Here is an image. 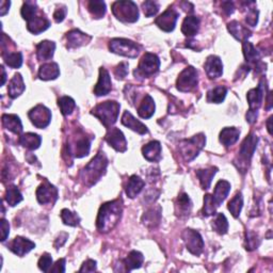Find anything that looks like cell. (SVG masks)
<instances>
[{
    "instance_id": "61",
    "label": "cell",
    "mask_w": 273,
    "mask_h": 273,
    "mask_svg": "<svg viewBox=\"0 0 273 273\" xmlns=\"http://www.w3.org/2000/svg\"><path fill=\"white\" fill-rule=\"evenodd\" d=\"M10 5H11L10 1H5V0L0 1V15H1V16H3V15H5V13L9 11Z\"/></svg>"
},
{
    "instance_id": "2",
    "label": "cell",
    "mask_w": 273,
    "mask_h": 273,
    "mask_svg": "<svg viewBox=\"0 0 273 273\" xmlns=\"http://www.w3.org/2000/svg\"><path fill=\"white\" fill-rule=\"evenodd\" d=\"M107 165V157L103 151H100L90 161V163L86 165V168L80 172V179L82 180V183L89 187L95 185L105 174Z\"/></svg>"
},
{
    "instance_id": "26",
    "label": "cell",
    "mask_w": 273,
    "mask_h": 273,
    "mask_svg": "<svg viewBox=\"0 0 273 273\" xmlns=\"http://www.w3.org/2000/svg\"><path fill=\"white\" fill-rule=\"evenodd\" d=\"M227 29L231 34L238 41H247L248 37L251 36V31L245 26H242L237 20H233L227 24Z\"/></svg>"
},
{
    "instance_id": "57",
    "label": "cell",
    "mask_w": 273,
    "mask_h": 273,
    "mask_svg": "<svg viewBox=\"0 0 273 273\" xmlns=\"http://www.w3.org/2000/svg\"><path fill=\"white\" fill-rule=\"evenodd\" d=\"M10 233V225L9 222L4 219H1V241H5Z\"/></svg>"
},
{
    "instance_id": "28",
    "label": "cell",
    "mask_w": 273,
    "mask_h": 273,
    "mask_svg": "<svg viewBox=\"0 0 273 273\" xmlns=\"http://www.w3.org/2000/svg\"><path fill=\"white\" fill-rule=\"evenodd\" d=\"M2 126L4 130H7L9 132H12L16 135H20L22 133L21 121L15 115H3Z\"/></svg>"
},
{
    "instance_id": "27",
    "label": "cell",
    "mask_w": 273,
    "mask_h": 273,
    "mask_svg": "<svg viewBox=\"0 0 273 273\" xmlns=\"http://www.w3.org/2000/svg\"><path fill=\"white\" fill-rule=\"evenodd\" d=\"M192 208V203L190 198L186 193H180L175 203V212L176 215L180 218L187 217L190 215V211Z\"/></svg>"
},
{
    "instance_id": "41",
    "label": "cell",
    "mask_w": 273,
    "mask_h": 273,
    "mask_svg": "<svg viewBox=\"0 0 273 273\" xmlns=\"http://www.w3.org/2000/svg\"><path fill=\"white\" fill-rule=\"evenodd\" d=\"M88 10L95 18H102L106 14V3L101 0H92L88 3Z\"/></svg>"
},
{
    "instance_id": "19",
    "label": "cell",
    "mask_w": 273,
    "mask_h": 273,
    "mask_svg": "<svg viewBox=\"0 0 273 273\" xmlns=\"http://www.w3.org/2000/svg\"><path fill=\"white\" fill-rule=\"evenodd\" d=\"M91 39H92V37L81 32L80 30H72V31L66 34V47L70 49L78 48L80 46H83V45L88 44L91 41Z\"/></svg>"
},
{
    "instance_id": "18",
    "label": "cell",
    "mask_w": 273,
    "mask_h": 273,
    "mask_svg": "<svg viewBox=\"0 0 273 273\" xmlns=\"http://www.w3.org/2000/svg\"><path fill=\"white\" fill-rule=\"evenodd\" d=\"M205 72L210 79H217L221 77L223 73V64L221 59L217 56H209L204 65Z\"/></svg>"
},
{
    "instance_id": "12",
    "label": "cell",
    "mask_w": 273,
    "mask_h": 273,
    "mask_svg": "<svg viewBox=\"0 0 273 273\" xmlns=\"http://www.w3.org/2000/svg\"><path fill=\"white\" fill-rule=\"evenodd\" d=\"M181 236H183L188 251L191 254L198 256L203 252L204 240L199 232L191 229H186Z\"/></svg>"
},
{
    "instance_id": "58",
    "label": "cell",
    "mask_w": 273,
    "mask_h": 273,
    "mask_svg": "<svg viewBox=\"0 0 273 273\" xmlns=\"http://www.w3.org/2000/svg\"><path fill=\"white\" fill-rule=\"evenodd\" d=\"M50 272H65V260L61 259L59 260L55 265L54 267L50 268Z\"/></svg>"
},
{
    "instance_id": "36",
    "label": "cell",
    "mask_w": 273,
    "mask_h": 273,
    "mask_svg": "<svg viewBox=\"0 0 273 273\" xmlns=\"http://www.w3.org/2000/svg\"><path fill=\"white\" fill-rule=\"evenodd\" d=\"M242 49H244V55L246 61L250 64H259L261 62V54L253 46L252 43L247 41L242 42Z\"/></svg>"
},
{
    "instance_id": "55",
    "label": "cell",
    "mask_w": 273,
    "mask_h": 273,
    "mask_svg": "<svg viewBox=\"0 0 273 273\" xmlns=\"http://www.w3.org/2000/svg\"><path fill=\"white\" fill-rule=\"evenodd\" d=\"M66 13H67V10H66V6L62 5V6H59L58 9L55 11L54 13V19L56 22H62L66 16Z\"/></svg>"
},
{
    "instance_id": "22",
    "label": "cell",
    "mask_w": 273,
    "mask_h": 273,
    "mask_svg": "<svg viewBox=\"0 0 273 273\" xmlns=\"http://www.w3.org/2000/svg\"><path fill=\"white\" fill-rule=\"evenodd\" d=\"M122 124L128 128H131L132 131L138 133L139 135H145L148 133L147 127L144 125L140 121L136 120L131 112L125 111L122 117Z\"/></svg>"
},
{
    "instance_id": "42",
    "label": "cell",
    "mask_w": 273,
    "mask_h": 273,
    "mask_svg": "<svg viewBox=\"0 0 273 273\" xmlns=\"http://www.w3.org/2000/svg\"><path fill=\"white\" fill-rule=\"evenodd\" d=\"M2 58L4 60V63L12 68H18L22 64L21 52H5V54H2Z\"/></svg>"
},
{
    "instance_id": "13",
    "label": "cell",
    "mask_w": 273,
    "mask_h": 273,
    "mask_svg": "<svg viewBox=\"0 0 273 273\" xmlns=\"http://www.w3.org/2000/svg\"><path fill=\"white\" fill-rule=\"evenodd\" d=\"M29 119L36 128L47 127L51 121V112L43 105H37L28 113Z\"/></svg>"
},
{
    "instance_id": "48",
    "label": "cell",
    "mask_w": 273,
    "mask_h": 273,
    "mask_svg": "<svg viewBox=\"0 0 273 273\" xmlns=\"http://www.w3.org/2000/svg\"><path fill=\"white\" fill-rule=\"evenodd\" d=\"M159 221H160V208L158 209V211L150 209L143 216V223L147 226L154 227L159 223Z\"/></svg>"
},
{
    "instance_id": "25",
    "label": "cell",
    "mask_w": 273,
    "mask_h": 273,
    "mask_svg": "<svg viewBox=\"0 0 273 273\" xmlns=\"http://www.w3.org/2000/svg\"><path fill=\"white\" fill-rule=\"evenodd\" d=\"M240 131L235 127H226L223 128L220 133V142H221L225 147H230L234 145L239 139Z\"/></svg>"
},
{
    "instance_id": "63",
    "label": "cell",
    "mask_w": 273,
    "mask_h": 273,
    "mask_svg": "<svg viewBox=\"0 0 273 273\" xmlns=\"http://www.w3.org/2000/svg\"><path fill=\"white\" fill-rule=\"evenodd\" d=\"M1 71H2V81H1V86H3V85H4V82H5V77H6V74H5V71H4L3 66H1Z\"/></svg>"
},
{
    "instance_id": "50",
    "label": "cell",
    "mask_w": 273,
    "mask_h": 273,
    "mask_svg": "<svg viewBox=\"0 0 273 273\" xmlns=\"http://www.w3.org/2000/svg\"><path fill=\"white\" fill-rule=\"evenodd\" d=\"M246 249L248 251H253V250L257 249V247L260 246V239L259 236L255 233L252 232H247L246 233Z\"/></svg>"
},
{
    "instance_id": "32",
    "label": "cell",
    "mask_w": 273,
    "mask_h": 273,
    "mask_svg": "<svg viewBox=\"0 0 273 273\" xmlns=\"http://www.w3.org/2000/svg\"><path fill=\"white\" fill-rule=\"evenodd\" d=\"M231 191V184L226 180H219L216 187H215V191L212 196L217 203L218 206H220L223 203V201L226 199V196L229 195Z\"/></svg>"
},
{
    "instance_id": "49",
    "label": "cell",
    "mask_w": 273,
    "mask_h": 273,
    "mask_svg": "<svg viewBox=\"0 0 273 273\" xmlns=\"http://www.w3.org/2000/svg\"><path fill=\"white\" fill-rule=\"evenodd\" d=\"M61 219L65 225H70V226H77L80 222L79 216L66 208L62 209L61 211Z\"/></svg>"
},
{
    "instance_id": "14",
    "label": "cell",
    "mask_w": 273,
    "mask_h": 273,
    "mask_svg": "<svg viewBox=\"0 0 273 273\" xmlns=\"http://www.w3.org/2000/svg\"><path fill=\"white\" fill-rule=\"evenodd\" d=\"M36 199L40 204H55L58 200V189L51 185L49 181L45 180L36 190Z\"/></svg>"
},
{
    "instance_id": "15",
    "label": "cell",
    "mask_w": 273,
    "mask_h": 273,
    "mask_svg": "<svg viewBox=\"0 0 273 273\" xmlns=\"http://www.w3.org/2000/svg\"><path fill=\"white\" fill-rule=\"evenodd\" d=\"M177 18H178V13L174 9L169 7V9L164 11L160 16L156 18L155 22L159 28L163 30V31L171 32L173 31L174 28H175Z\"/></svg>"
},
{
    "instance_id": "34",
    "label": "cell",
    "mask_w": 273,
    "mask_h": 273,
    "mask_svg": "<svg viewBox=\"0 0 273 273\" xmlns=\"http://www.w3.org/2000/svg\"><path fill=\"white\" fill-rule=\"evenodd\" d=\"M144 262L143 254L138 251H132L126 259L123 261V266L125 267V271H132L134 269H138L142 266Z\"/></svg>"
},
{
    "instance_id": "1",
    "label": "cell",
    "mask_w": 273,
    "mask_h": 273,
    "mask_svg": "<svg viewBox=\"0 0 273 273\" xmlns=\"http://www.w3.org/2000/svg\"><path fill=\"white\" fill-rule=\"evenodd\" d=\"M123 211L122 199L105 203L98 211L96 227L101 233H108L119 223Z\"/></svg>"
},
{
    "instance_id": "52",
    "label": "cell",
    "mask_w": 273,
    "mask_h": 273,
    "mask_svg": "<svg viewBox=\"0 0 273 273\" xmlns=\"http://www.w3.org/2000/svg\"><path fill=\"white\" fill-rule=\"evenodd\" d=\"M39 268L44 271V272H48L51 268V265H52V257L50 254L48 253H45L41 256V259L39 261Z\"/></svg>"
},
{
    "instance_id": "29",
    "label": "cell",
    "mask_w": 273,
    "mask_h": 273,
    "mask_svg": "<svg viewBox=\"0 0 273 273\" xmlns=\"http://www.w3.org/2000/svg\"><path fill=\"white\" fill-rule=\"evenodd\" d=\"M60 68L59 65L55 62L45 63L39 70V77L42 80H54L59 77Z\"/></svg>"
},
{
    "instance_id": "30",
    "label": "cell",
    "mask_w": 273,
    "mask_h": 273,
    "mask_svg": "<svg viewBox=\"0 0 273 273\" xmlns=\"http://www.w3.org/2000/svg\"><path fill=\"white\" fill-rule=\"evenodd\" d=\"M155 102L150 95L146 94L142 100L140 106L138 107V115L142 119H149L155 112Z\"/></svg>"
},
{
    "instance_id": "17",
    "label": "cell",
    "mask_w": 273,
    "mask_h": 273,
    "mask_svg": "<svg viewBox=\"0 0 273 273\" xmlns=\"http://www.w3.org/2000/svg\"><path fill=\"white\" fill-rule=\"evenodd\" d=\"M34 248H35L34 242H32L31 240H29L27 238L19 237V236L15 237L9 246V249L11 250V251L15 255H17L19 257L25 256Z\"/></svg>"
},
{
    "instance_id": "59",
    "label": "cell",
    "mask_w": 273,
    "mask_h": 273,
    "mask_svg": "<svg viewBox=\"0 0 273 273\" xmlns=\"http://www.w3.org/2000/svg\"><path fill=\"white\" fill-rule=\"evenodd\" d=\"M68 238V234L67 233H60L59 236L57 237L56 241H55V248L56 249H59V248H61Z\"/></svg>"
},
{
    "instance_id": "53",
    "label": "cell",
    "mask_w": 273,
    "mask_h": 273,
    "mask_svg": "<svg viewBox=\"0 0 273 273\" xmlns=\"http://www.w3.org/2000/svg\"><path fill=\"white\" fill-rule=\"evenodd\" d=\"M246 21L248 25L251 27H255L257 25V21H259V11L254 9V7L249 9V12L246 16Z\"/></svg>"
},
{
    "instance_id": "54",
    "label": "cell",
    "mask_w": 273,
    "mask_h": 273,
    "mask_svg": "<svg viewBox=\"0 0 273 273\" xmlns=\"http://www.w3.org/2000/svg\"><path fill=\"white\" fill-rule=\"evenodd\" d=\"M128 74V63L127 62H122V63H120L117 67H116V70H115V75H116V77L118 79H124L126 76Z\"/></svg>"
},
{
    "instance_id": "8",
    "label": "cell",
    "mask_w": 273,
    "mask_h": 273,
    "mask_svg": "<svg viewBox=\"0 0 273 273\" xmlns=\"http://www.w3.org/2000/svg\"><path fill=\"white\" fill-rule=\"evenodd\" d=\"M112 12L115 16L124 22H135L139 18L138 6L134 1H116L112 4Z\"/></svg>"
},
{
    "instance_id": "24",
    "label": "cell",
    "mask_w": 273,
    "mask_h": 273,
    "mask_svg": "<svg viewBox=\"0 0 273 273\" xmlns=\"http://www.w3.org/2000/svg\"><path fill=\"white\" fill-rule=\"evenodd\" d=\"M56 44L50 41H42L36 45V57L40 61H48L54 57Z\"/></svg>"
},
{
    "instance_id": "35",
    "label": "cell",
    "mask_w": 273,
    "mask_h": 273,
    "mask_svg": "<svg viewBox=\"0 0 273 273\" xmlns=\"http://www.w3.org/2000/svg\"><path fill=\"white\" fill-rule=\"evenodd\" d=\"M200 18L196 16H187L181 26V32L186 36H193L199 32Z\"/></svg>"
},
{
    "instance_id": "62",
    "label": "cell",
    "mask_w": 273,
    "mask_h": 273,
    "mask_svg": "<svg viewBox=\"0 0 273 273\" xmlns=\"http://www.w3.org/2000/svg\"><path fill=\"white\" fill-rule=\"evenodd\" d=\"M271 122H272V117H270L268 119V122H267V127H268V132L270 135H272V131H271Z\"/></svg>"
},
{
    "instance_id": "37",
    "label": "cell",
    "mask_w": 273,
    "mask_h": 273,
    "mask_svg": "<svg viewBox=\"0 0 273 273\" xmlns=\"http://www.w3.org/2000/svg\"><path fill=\"white\" fill-rule=\"evenodd\" d=\"M42 139L39 135L32 134V133H28L22 135L19 138V143L22 146L28 148V149H36L39 148L41 145Z\"/></svg>"
},
{
    "instance_id": "46",
    "label": "cell",
    "mask_w": 273,
    "mask_h": 273,
    "mask_svg": "<svg viewBox=\"0 0 273 273\" xmlns=\"http://www.w3.org/2000/svg\"><path fill=\"white\" fill-rule=\"evenodd\" d=\"M217 207H219L214 196L211 194H206L204 196V207H203V215L205 217H209L216 214Z\"/></svg>"
},
{
    "instance_id": "39",
    "label": "cell",
    "mask_w": 273,
    "mask_h": 273,
    "mask_svg": "<svg viewBox=\"0 0 273 273\" xmlns=\"http://www.w3.org/2000/svg\"><path fill=\"white\" fill-rule=\"evenodd\" d=\"M226 93H227V90L225 87H222V86L216 87L212 90H210L207 93V102L214 103V104L222 103L226 96Z\"/></svg>"
},
{
    "instance_id": "47",
    "label": "cell",
    "mask_w": 273,
    "mask_h": 273,
    "mask_svg": "<svg viewBox=\"0 0 273 273\" xmlns=\"http://www.w3.org/2000/svg\"><path fill=\"white\" fill-rule=\"evenodd\" d=\"M37 13V7L35 1H26L21 7V16L27 21L34 17Z\"/></svg>"
},
{
    "instance_id": "31",
    "label": "cell",
    "mask_w": 273,
    "mask_h": 273,
    "mask_svg": "<svg viewBox=\"0 0 273 273\" xmlns=\"http://www.w3.org/2000/svg\"><path fill=\"white\" fill-rule=\"evenodd\" d=\"M144 185H145V183H144V180L141 177L136 175L131 176L126 186V194L128 198L135 199L142 191Z\"/></svg>"
},
{
    "instance_id": "10",
    "label": "cell",
    "mask_w": 273,
    "mask_h": 273,
    "mask_svg": "<svg viewBox=\"0 0 273 273\" xmlns=\"http://www.w3.org/2000/svg\"><path fill=\"white\" fill-rule=\"evenodd\" d=\"M160 67V60L155 55L150 54V52H146L141 58L139 66L135 71L136 77H150V76L155 75Z\"/></svg>"
},
{
    "instance_id": "23",
    "label": "cell",
    "mask_w": 273,
    "mask_h": 273,
    "mask_svg": "<svg viewBox=\"0 0 273 273\" xmlns=\"http://www.w3.org/2000/svg\"><path fill=\"white\" fill-rule=\"evenodd\" d=\"M50 26V21L43 15H35L30 20H28L27 28L33 34H40L45 30H47Z\"/></svg>"
},
{
    "instance_id": "33",
    "label": "cell",
    "mask_w": 273,
    "mask_h": 273,
    "mask_svg": "<svg viewBox=\"0 0 273 273\" xmlns=\"http://www.w3.org/2000/svg\"><path fill=\"white\" fill-rule=\"evenodd\" d=\"M25 91V83L22 80L20 74H15L14 77L11 79L9 83V88H7V93L11 98L18 97Z\"/></svg>"
},
{
    "instance_id": "21",
    "label": "cell",
    "mask_w": 273,
    "mask_h": 273,
    "mask_svg": "<svg viewBox=\"0 0 273 273\" xmlns=\"http://www.w3.org/2000/svg\"><path fill=\"white\" fill-rule=\"evenodd\" d=\"M142 154L146 160L150 162H158L161 159V144L158 141H151L144 145Z\"/></svg>"
},
{
    "instance_id": "60",
    "label": "cell",
    "mask_w": 273,
    "mask_h": 273,
    "mask_svg": "<svg viewBox=\"0 0 273 273\" xmlns=\"http://www.w3.org/2000/svg\"><path fill=\"white\" fill-rule=\"evenodd\" d=\"M222 10L223 12L225 13L226 16H229V15H231L233 12H234V3L231 2V1H224L222 2Z\"/></svg>"
},
{
    "instance_id": "51",
    "label": "cell",
    "mask_w": 273,
    "mask_h": 273,
    "mask_svg": "<svg viewBox=\"0 0 273 273\" xmlns=\"http://www.w3.org/2000/svg\"><path fill=\"white\" fill-rule=\"evenodd\" d=\"M142 9L145 16L151 17L156 15L159 11V4L156 1H145L142 3Z\"/></svg>"
},
{
    "instance_id": "56",
    "label": "cell",
    "mask_w": 273,
    "mask_h": 273,
    "mask_svg": "<svg viewBox=\"0 0 273 273\" xmlns=\"http://www.w3.org/2000/svg\"><path fill=\"white\" fill-rule=\"evenodd\" d=\"M80 272H94L96 271V262L92 260H88L83 263L81 268L79 269Z\"/></svg>"
},
{
    "instance_id": "16",
    "label": "cell",
    "mask_w": 273,
    "mask_h": 273,
    "mask_svg": "<svg viewBox=\"0 0 273 273\" xmlns=\"http://www.w3.org/2000/svg\"><path fill=\"white\" fill-rule=\"evenodd\" d=\"M106 141L108 142L110 146H112L117 151L124 153L127 149V141L123 133L119 128H111L105 136Z\"/></svg>"
},
{
    "instance_id": "3",
    "label": "cell",
    "mask_w": 273,
    "mask_h": 273,
    "mask_svg": "<svg viewBox=\"0 0 273 273\" xmlns=\"http://www.w3.org/2000/svg\"><path fill=\"white\" fill-rule=\"evenodd\" d=\"M121 105L115 101H107L97 105L91 113L101 121L103 125L110 130L119 118Z\"/></svg>"
},
{
    "instance_id": "4",
    "label": "cell",
    "mask_w": 273,
    "mask_h": 273,
    "mask_svg": "<svg viewBox=\"0 0 273 273\" xmlns=\"http://www.w3.org/2000/svg\"><path fill=\"white\" fill-rule=\"evenodd\" d=\"M257 143H259V136L253 133L250 134L242 142L238 156L235 159V164L237 165L238 170L242 173H246L248 171L250 162H251V159L257 147Z\"/></svg>"
},
{
    "instance_id": "11",
    "label": "cell",
    "mask_w": 273,
    "mask_h": 273,
    "mask_svg": "<svg viewBox=\"0 0 273 273\" xmlns=\"http://www.w3.org/2000/svg\"><path fill=\"white\" fill-rule=\"evenodd\" d=\"M198 86V72L193 66H188L179 74L176 87L180 92H191Z\"/></svg>"
},
{
    "instance_id": "20",
    "label": "cell",
    "mask_w": 273,
    "mask_h": 273,
    "mask_svg": "<svg viewBox=\"0 0 273 273\" xmlns=\"http://www.w3.org/2000/svg\"><path fill=\"white\" fill-rule=\"evenodd\" d=\"M112 89V83L110 75L105 67L100 68V78H98L97 85L94 88V94L96 96H104L109 94Z\"/></svg>"
},
{
    "instance_id": "7",
    "label": "cell",
    "mask_w": 273,
    "mask_h": 273,
    "mask_svg": "<svg viewBox=\"0 0 273 273\" xmlns=\"http://www.w3.org/2000/svg\"><path fill=\"white\" fill-rule=\"evenodd\" d=\"M206 143V138L203 134H199L190 139L183 140L179 143V153L186 161H191L199 155L201 149Z\"/></svg>"
},
{
    "instance_id": "43",
    "label": "cell",
    "mask_w": 273,
    "mask_h": 273,
    "mask_svg": "<svg viewBox=\"0 0 273 273\" xmlns=\"http://www.w3.org/2000/svg\"><path fill=\"white\" fill-rule=\"evenodd\" d=\"M211 225L214 231H216L220 235H224L227 233V231H229V222H227L226 217L223 214H221V212L217 214Z\"/></svg>"
},
{
    "instance_id": "5",
    "label": "cell",
    "mask_w": 273,
    "mask_h": 273,
    "mask_svg": "<svg viewBox=\"0 0 273 273\" xmlns=\"http://www.w3.org/2000/svg\"><path fill=\"white\" fill-rule=\"evenodd\" d=\"M266 91H267V83L265 78H263L260 81L257 88L250 90L248 92L247 98H248L250 109H249V112L247 113V121L250 124H253L257 119V111H259V109L261 108Z\"/></svg>"
},
{
    "instance_id": "45",
    "label": "cell",
    "mask_w": 273,
    "mask_h": 273,
    "mask_svg": "<svg viewBox=\"0 0 273 273\" xmlns=\"http://www.w3.org/2000/svg\"><path fill=\"white\" fill-rule=\"evenodd\" d=\"M58 105L60 107V110H61V113L65 117L72 115L74 109L76 108L75 101L70 96H63L61 98H59Z\"/></svg>"
},
{
    "instance_id": "6",
    "label": "cell",
    "mask_w": 273,
    "mask_h": 273,
    "mask_svg": "<svg viewBox=\"0 0 273 273\" xmlns=\"http://www.w3.org/2000/svg\"><path fill=\"white\" fill-rule=\"evenodd\" d=\"M77 136H71L66 145L68 157L82 158L89 154L91 147V139L88 138L82 131L76 132Z\"/></svg>"
},
{
    "instance_id": "40",
    "label": "cell",
    "mask_w": 273,
    "mask_h": 273,
    "mask_svg": "<svg viewBox=\"0 0 273 273\" xmlns=\"http://www.w3.org/2000/svg\"><path fill=\"white\" fill-rule=\"evenodd\" d=\"M5 201L6 203L10 205V206H15V205L19 204L22 201V195L20 191L18 190V188L16 186H10L7 187L6 191H5Z\"/></svg>"
},
{
    "instance_id": "9",
    "label": "cell",
    "mask_w": 273,
    "mask_h": 273,
    "mask_svg": "<svg viewBox=\"0 0 273 273\" xmlns=\"http://www.w3.org/2000/svg\"><path fill=\"white\" fill-rule=\"evenodd\" d=\"M109 49L113 54L127 58H136L140 52V46L127 39H113L109 43Z\"/></svg>"
},
{
    "instance_id": "38",
    "label": "cell",
    "mask_w": 273,
    "mask_h": 273,
    "mask_svg": "<svg viewBox=\"0 0 273 273\" xmlns=\"http://www.w3.org/2000/svg\"><path fill=\"white\" fill-rule=\"evenodd\" d=\"M217 171H218V169L214 168V166H211V168H208V169L196 171V176L199 177L201 186L203 189H205V190L209 189L212 178H214V176L216 175Z\"/></svg>"
},
{
    "instance_id": "44",
    "label": "cell",
    "mask_w": 273,
    "mask_h": 273,
    "mask_svg": "<svg viewBox=\"0 0 273 273\" xmlns=\"http://www.w3.org/2000/svg\"><path fill=\"white\" fill-rule=\"evenodd\" d=\"M242 206H244V198H242L241 192H238L229 202V206H227V208H229V210L231 211V214L233 215L234 218H238L240 212H241Z\"/></svg>"
}]
</instances>
